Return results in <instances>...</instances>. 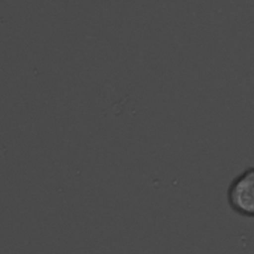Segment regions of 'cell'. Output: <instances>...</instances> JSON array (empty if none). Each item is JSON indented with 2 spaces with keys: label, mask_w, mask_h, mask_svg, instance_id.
Wrapping results in <instances>:
<instances>
[{
  "label": "cell",
  "mask_w": 254,
  "mask_h": 254,
  "mask_svg": "<svg viewBox=\"0 0 254 254\" xmlns=\"http://www.w3.org/2000/svg\"><path fill=\"white\" fill-rule=\"evenodd\" d=\"M226 198L234 212L254 218V167L245 169L231 181Z\"/></svg>",
  "instance_id": "6da1fadb"
}]
</instances>
